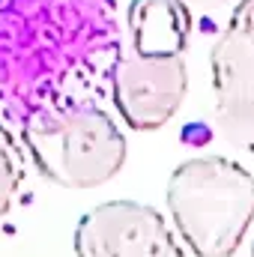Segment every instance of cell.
Here are the masks:
<instances>
[{
  "mask_svg": "<svg viewBox=\"0 0 254 257\" xmlns=\"http://www.w3.org/2000/svg\"><path fill=\"white\" fill-rule=\"evenodd\" d=\"M215 123L233 147L254 156V99L251 102L218 105L215 108Z\"/></svg>",
  "mask_w": 254,
  "mask_h": 257,
  "instance_id": "obj_8",
  "label": "cell"
},
{
  "mask_svg": "<svg viewBox=\"0 0 254 257\" xmlns=\"http://www.w3.org/2000/svg\"><path fill=\"white\" fill-rule=\"evenodd\" d=\"M194 3H200V6H224L230 0H194Z\"/></svg>",
  "mask_w": 254,
  "mask_h": 257,
  "instance_id": "obj_10",
  "label": "cell"
},
{
  "mask_svg": "<svg viewBox=\"0 0 254 257\" xmlns=\"http://www.w3.org/2000/svg\"><path fill=\"white\" fill-rule=\"evenodd\" d=\"M251 257H254V245H251Z\"/></svg>",
  "mask_w": 254,
  "mask_h": 257,
  "instance_id": "obj_11",
  "label": "cell"
},
{
  "mask_svg": "<svg viewBox=\"0 0 254 257\" xmlns=\"http://www.w3.org/2000/svg\"><path fill=\"white\" fill-rule=\"evenodd\" d=\"M165 200L194 257H233L254 224V177L227 156L183 162L168 180Z\"/></svg>",
  "mask_w": 254,
  "mask_h": 257,
  "instance_id": "obj_2",
  "label": "cell"
},
{
  "mask_svg": "<svg viewBox=\"0 0 254 257\" xmlns=\"http://www.w3.org/2000/svg\"><path fill=\"white\" fill-rule=\"evenodd\" d=\"M189 93V69L183 54H120L111 75V99L135 132L168 126Z\"/></svg>",
  "mask_w": 254,
  "mask_h": 257,
  "instance_id": "obj_4",
  "label": "cell"
},
{
  "mask_svg": "<svg viewBox=\"0 0 254 257\" xmlns=\"http://www.w3.org/2000/svg\"><path fill=\"white\" fill-rule=\"evenodd\" d=\"M21 180H24V171H21V156H18L15 138L0 123V218H6V212L12 209L18 189H21Z\"/></svg>",
  "mask_w": 254,
  "mask_h": 257,
  "instance_id": "obj_9",
  "label": "cell"
},
{
  "mask_svg": "<svg viewBox=\"0 0 254 257\" xmlns=\"http://www.w3.org/2000/svg\"><path fill=\"white\" fill-rule=\"evenodd\" d=\"M129 36L138 54H183L191 33L186 0H132Z\"/></svg>",
  "mask_w": 254,
  "mask_h": 257,
  "instance_id": "obj_7",
  "label": "cell"
},
{
  "mask_svg": "<svg viewBox=\"0 0 254 257\" xmlns=\"http://www.w3.org/2000/svg\"><path fill=\"white\" fill-rule=\"evenodd\" d=\"M18 128L33 165L54 186L96 189L111 183L126 165V135L102 105L45 108Z\"/></svg>",
  "mask_w": 254,
  "mask_h": 257,
  "instance_id": "obj_3",
  "label": "cell"
},
{
  "mask_svg": "<svg viewBox=\"0 0 254 257\" xmlns=\"http://www.w3.org/2000/svg\"><path fill=\"white\" fill-rule=\"evenodd\" d=\"M215 108L254 99V0H239L209 54Z\"/></svg>",
  "mask_w": 254,
  "mask_h": 257,
  "instance_id": "obj_6",
  "label": "cell"
},
{
  "mask_svg": "<svg viewBox=\"0 0 254 257\" xmlns=\"http://www.w3.org/2000/svg\"><path fill=\"white\" fill-rule=\"evenodd\" d=\"M114 0H0V111L9 123L111 99L120 60Z\"/></svg>",
  "mask_w": 254,
  "mask_h": 257,
  "instance_id": "obj_1",
  "label": "cell"
},
{
  "mask_svg": "<svg viewBox=\"0 0 254 257\" xmlns=\"http://www.w3.org/2000/svg\"><path fill=\"white\" fill-rule=\"evenodd\" d=\"M75 257H189L165 215L138 200H108L75 224Z\"/></svg>",
  "mask_w": 254,
  "mask_h": 257,
  "instance_id": "obj_5",
  "label": "cell"
}]
</instances>
